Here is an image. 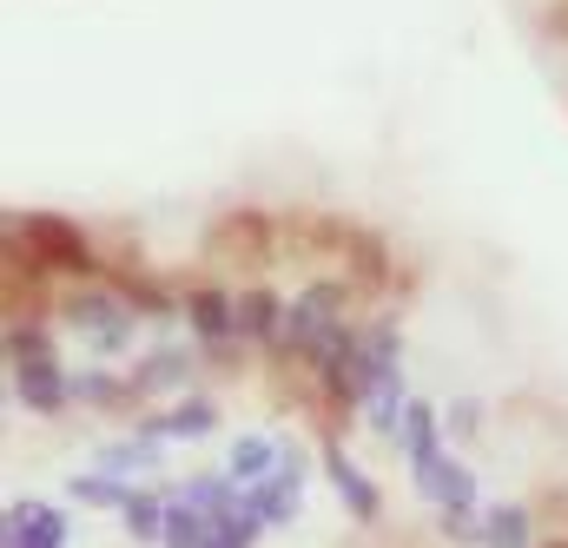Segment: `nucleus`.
<instances>
[{"label":"nucleus","instance_id":"nucleus-1","mask_svg":"<svg viewBox=\"0 0 568 548\" xmlns=\"http://www.w3.org/2000/svg\"><path fill=\"white\" fill-rule=\"evenodd\" d=\"M344 324V284H311L284 304V324H278V344L284 351H304L317 357V344Z\"/></svg>","mask_w":568,"mask_h":548},{"label":"nucleus","instance_id":"nucleus-2","mask_svg":"<svg viewBox=\"0 0 568 548\" xmlns=\"http://www.w3.org/2000/svg\"><path fill=\"white\" fill-rule=\"evenodd\" d=\"M67 317H73V331L93 337V351H106V357L133 351V304H126L120 291H80V297L67 304Z\"/></svg>","mask_w":568,"mask_h":548},{"label":"nucleus","instance_id":"nucleus-3","mask_svg":"<svg viewBox=\"0 0 568 548\" xmlns=\"http://www.w3.org/2000/svg\"><path fill=\"white\" fill-rule=\"evenodd\" d=\"M27 245L40 252L47 272H67V277L93 272V252H87V239H80L67 219H27Z\"/></svg>","mask_w":568,"mask_h":548},{"label":"nucleus","instance_id":"nucleus-4","mask_svg":"<svg viewBox=\"0 0 568 548\" xmlns=\"http://www.w3.org/2000/svg\"><path fill=\"white\" fill-rule=\"evenodd\" d=\"M13 397H20L33 416H53V410H67L73 377H67L53 357H13Z\"/></svg>","mask_w":568,"mask_h":548},{"label":"nucleus","instance_id":"nucleus-5","mask_svg":"<svg viewBox=\"0 0 568 548\" xmlns=\"http://www.w3.org/2000/svg\"><path fill=\"white\" fill-rule=\"evenodd\" d=\"M297 483H304V456H297V449H278V469L252 483V503H258V516H265L272 529L297 516Z\"/></svg>","mask_w":568,"mask_h":548},{"label":"nucleus","instance_id":"nucleus-6","mask_svg":"<svg viewBox=\"0 0 568 548\" xmlns=\"http://www.w3.org/2000/svg\"><path fill=\"white\" fill-rule=\"evenodd\" d=\"M185 324H192L199 344H225V337H239V297L219 291V284H199L185 297Z\"/></svg>","mask_w":568,"mask_h":548},{"label":"nucleus","instance_id":"nucleus-7","mask_svg":"<svg viewBox=\"0 0 568 548\" xmlns=\"http://www.w3.org/2000/svg\"><path fill=\"white\" fill-rule=\"evenodd\" d=\"M7 548H67V522L47 503H13L7 509Z\"/></svg>","mask_w":568,"mask_h":548},{"label":"nucleus","instance_id":"nucleus-8","mask_svg":"<svg viewBox=\"0 0 568 548\" xmlns=\"http://www.w3.org/2000/svg\"><path fill=\"white\" fill-rule=\"evenodd\" d=\"M417 489H424L436 509H476V476L456 456H436L424 476H417Z\"/></svg>","mask_w":568,"mask_h":548},{"label":"nucleus","instance_id":"nucleus-9","mask_svg":"<svg viewBox=\"0 0 568 548\" xmlns=\"http://www.w3.org/2000/svg\"><path fill=\"white\" fill-rule=\"evenodd\" d=\"M324 469H331V483H337L344 509H351L357 522H377V489H371V476H364V469H357V463H351V456H344L337 443L324 449Z\"/></svg>","mask_w":568,"mask_h":548},{"label":"nucleus","instance_id":"nucleus-10","mask_svg":"<svg viewBox=\"0 0 568 548\" xmlns=\"http://www.w3.org/2000/svg\"><path fill=\"white\" fill-rule=\"evenodd\" d=\"M278 324H284L278 291H265V284L239 291V337H252V344H278Z\"/></svg>","mask_w":568,"mask_h":548},{"label":"nucleus","instance_id":"nucleus-11","mask_svg":"<svg viewBox=\"0 0 568 548\" xmlns=\"http://www.w3.org/2000/svg\"><path fill=\"white\" fill-rule=\"evenodd\" d=\"M159 548H212V516L192 496L165 503V536H159Z\"/></svg>","mask_w":568,"mask_h":548},{"label":"nucleus","instance_id":"nucleus-12","mask_svg":"<svg viewBox=\"0 0 568 548\" xmlns=\"http://www.w3.org/2000/svg\"><path fill=\"white\" fill-rule=\"evenodd\" d=\"M212 423H219L212 397H185V404H179L172 416H152L145 429H152V436H165V443H192V436H205Z\"/></svg>","mask_w":568,"mask_h":548},{"label":"nucleus","instance_id":"nucleus-13","mask_svg":"<svg viewBox=\"0 0 568 548\" xmlns=\"http://www.w3.org/2000/svg\"><path fill=\"white\" fill-rule=\"evenodd\" d=\"M404 449H410V476H424L429 463L443 456V429H436V410L429 404H410V416H404Z\"/></svg>","mask_w":568,"mask_h":548},{"label":"nucleus","instance_id":"nucleus-14","mask_svg":"<svg viewBox=\"0 0 568 548\" xmlns=\"http://www.w3.org/2000/svg\"><path fill=\"white\" fill-rule=\"evenodd\" d=\"M483 548H529V509L523 503L483 509Z\"/></svg>","mask_w":568,"mask_h":548},{"label":"nucleus","instance_id":"nucleus-15","mask_svg":"<svg viewBox=\"0 0 568 548\" xmlns=\"http://www.w3.org/2000/svg\"><path fill=\"white\" fill-rule=\"evenodd\" d=\"M67 489H73V503H93V509H126V496H133V483H120V469H93V476H73Z\"/></svg>","mask_w":568,"mask_h":548},{"label":"nucleus","instance_id":"nucleus-16","mask_svg":"<svg viewBox=\"0 0 568 548\" xmlns=\"http://www.w3.org/2000/svg\"><path fill=\"white\" fill-rule=\"evenodd\" d=\"M364 410H371V429H377V436H397V423L410 416V397H404L397 371H390V377H384V384H377V390L364 397Z\"/></svg>","mask_w":568,"mask_h":548},{"label":"nucleus","instance_id":"nucleus-17","mask_svg":"<svg viewBox=\"0 0 568 548\" xmlns=\"http://www.w3.org/2000/svg\"><path fill=\"white\" fill-rule=\"evenodd\" d=\"M225 469H232L239 483H258V476H272V469H278V449H272L265 436H239V443H232V456H225Z\"/></svg>","mask_w":568,"mask_h":548},{"label":"nucleus","instance_id":"nucleus-18","mask_svg":"<svg viewBox=\"0 0 568 548\" xmlns=\"http://www.w3.org/2000/svg\"><path fill=\"white\" fill-rule=\"evenodd\" d=\"M120 522H126L133 542H159V536H165V503H159V496H126Z\"/></svg>","mask_w":568,"mask_h":548},{"label":"nucleus","instance_id":"nucleus-19","mask_svg":"<svg viewBox=\"0 0 568 548\" xmlns=\"http://www.w3.org/2000/svg\"><path fill=\"white\" fill-rule=\"evenodd\" d=\"M179 377H185V351H152L133 371V390H172Z\"/></svg>","mask_w":568,"mask_h":548},{"label":"nucleus","instance_id":"nucleus-20","mask_svg":"<svg viewBox=\"0 0 568 548\" xmlns=\"http://www.w3.org/2000/svg\"><path fill=\"white\" fill-rule=\"evenodd\" d=\"M126 390H133V384H120V377H106V371H80V377H73V397H80V404H126Z\"/></svg>","mask_w":568,"mask_h":548},{"label":"nucleus","instance_id":"nucleus-21","mask_svg":"<svg viewBox=\"0 0 568 548\" xmlns=\"http://www.w3.org/2000/svg\"><path fill=\"white\" fill-rule=\"evenodd\" d=\"M449 423H456V436H476V404H456Z\"/></svg>","mask_w":568,"mask_h":548},{"label":"nucleus","instance_id":"nucleus-22","mask_svg":"<svg viewBox=\"0 0 568 548\" xmlns=\"http://www.w3.org/2000/svg\"><path fill=\"white\" fill-rule=\"evenodd\" d=\"M562 548H568V542H562Z\"/></svg>","mask_w":568,"mask_h":548}]
</instances>
